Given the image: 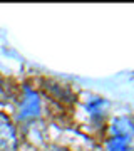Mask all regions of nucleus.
Returning a JSON list of instances; mask_svg holds the SVG:
<instances>
[{
	"label": "nucleus",
	"instance_id": "1",
	"mask_svg": "<svg viewBox=\"0 0 134 151\" xmlns=\"http://www.w3.org/2000/svg\"><path fill=\"white\" fill-rule=\"evenodd\" d=\"M14 146H15V131L10 121L0 114V150L10 151Z\"/></svg>",
	"mask_w": 134,
	"mask_h": 151
},
{
	"label": "nucleus",
	"instance_id": "2",
	"mask_svg": "<svg viewBox=\"0 0 134 151\" xmlns=\"http://www.w3.org/2000/svg\"><path fill=\"white\" fill-rule=\"evenodd\" d=\"M50 151H69L67 148H62V146H55V148H52Z\"/></svg>",
	"mask_w": 134,
	"mask_h": 151
}]
</instances>
